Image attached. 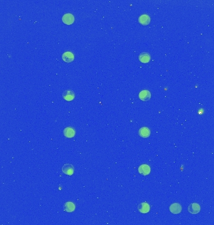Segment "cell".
I'll list each match as a JSON object with an SVG mask.
<instances>
[{"label": "cell", "mask_w": 214, "mask_h": 225, "mask_svg": "<svg viewBox=\"0 0 214 225\" xmlns=\"http://www.w3.org/2000/svg\"><path fill=\"white\" fill-rule=\"evenodd\" d=\"M62 21L65 24L70 25L74 23V21H75L74 16L71 13L65 14L62 17Z\"/></svg>", "instance_id": "cell-2"}, {"label": "cell", "mask_w": 214, "mask_h": 225, "mask_svg": "<svg viewBox=\"0 0 214 225\" xmlns=\"http://www.w3.org/2000/svg\"><path fill=\"white\" fill-rule=\"evenodd\" d=\"M138 134L140 137L143 138H147L150 137V130L147 127H143L140 129Z\"/></svg>", "instance_id": "cell-11"}, {"label": "cell", "mask_w": 214, "mask_h": 225, "mask_svg": "<svg viewBox=\"0 0 214 225\" xmlns=\"http://www.w3.org/2000/svg\"><path fill=\"white\" fill-rule=\"evenodd\" d=\"M139 98L143 101H149L151 98V93L148 90H143L139 93Z\"/></svg>", "instance_id": "cell-6"}, {"label": "cell", "mask_w": 214, "mask_h": 225, "mask_svg": "<svg viewBox=\"0 0 214 225\" xmlns=\"http://www.w3.org/2000/svg\"><path fill=\"white\" fill-rule=\"evenodd\" d=\"M139 60L143 63H147L150 60V55L148 53H141L138 57Z\"/></svg>", "instance_id": "cell-14"}, {"label": "cell", "mask_w": 214, "mask_h": 225, "mask_svg": "<svg viewBox=\"0 0 214 225\" xmlns=\"http://www.w3.org/2000/svg\"><path fill=\"white\" fill-rule=\"evenodd\" d=\"M65 137L68 138H73L75 135V130L71 127H67L63 131Z\"/></svg>", "instance_id": "cell-8"}, {"label": "cell", "mask_w": 214, "mask_h": 225, "mask_svg": "<svg viewBox=\"0 0 214 225\" xmlns=\"http://www.w3.org/2000/svg\"><path fill=\"white\" fill-rule=\"evenodd\" d=\"M62 96L65 100L70 101L73 100L75 97V95L74 92L71 90H66L63 93Z\"/></svg>", "instance_id": "cell-5"}, {"label": "cell", "mask_w": 214, "mask_h": 225, "mask_svg": "<svg viewBox=\"0 0 214 225\" xmlns=\"http://www.w3.org/2000/svg\"><path fill=\"white\" fill-rule=\"evenodd\" d=\"M138 21L141 24L147 25L150 22V18L147 14H142L139 17Z\"/></svg>", "instance_id": "cell-13"}, {"label": "cell", "mask_w": 214, "mask_h": 225, "mask_svg": "<svg viewBox=\"0 0 214 225\" xmlns=\"http://www.w3.org/2000/svg\"><path fill=\"white\" fill-rule=\"evenodd\" d=\"M64 210L67 213H71L74 211L75 210V205L73 203L68 201L65 203L64 205Z\"/></svg>", "instance_id": "cell-12"}, {"label": "cell", "mask_w": 214, "mask_h": 225, "mask_svg": "<svg viewBox=\"0 0 214 225\" xmlns=\"http://www.w3.org/2000/svg\"><path fill=\"white\" fill-rule=\"evenodd\" d=\"M169 210L171 213L177 214H179L181 213L182 210V207L180 204H179L178 203H173L172 205H170V206L169 208Z\"/></svg>", "instance_id": "cell-4"}, {"label": "cell", "mask_w": 214, "mask_h": 225, "mask_svg": "<svg viewBox=\"0 0 214 225\" xmlns=\"http://www.w3.org/2000/svg\"><path fill=\"white\" fill-rule=\"evenodd\" d=\"M75 56L70 51H66L62 55V59L66 63H71L74 60Z\"/></svg>", "instance_id": "cell-7"}, {"label": "cell", "mask_w": 214, "mask_h": 225, "mask_svg": "<svg viewBox=\"0 0 214 225\" xmlns=\"http://www.w3.org/2000/svg\"><path fill=\"white\" fill-rule=\"evenodd\" d=\"M188 211L191 214H197L200 211V206L197 203H192L188 207Z\"/></svg>", "instance_id": "cell-3"}, {"label": "cell", "mask_w": 214, "mask_h": 225, "mask_svg": "<svg viewBox=\"0 0 214 225\" xmlns=\"http://www.w3.org/2000/svg\"><path fill=\"white\" fill-rule=\"evenodd\" d=\"M138 171L141 175L147 176L150 173V167L147 165H142L138 168Z\"/></svg>", "instance_id": "cell-9"}, {"label": "cell", "mask_w": 214, "mask_h": 225, "mask_svg": "<svg viewBox=\"0 0 214 225\" xmlns=\"http://www.w3.org/2000/svg\"><path fill=\"white\" fill-rule=\"evenodd\" d=\"M62 172L64 174L67 175L68 176H71L73 175L75 169H74V166L73 165H72L71 164L67 163L64 165L62 167Z\"/></svg>", "instance_id": "cell-1"}, {"label": "cell", "mask_w": 214, "mask_h": 225, "mask_svg": "<svg viewBox=\"0 0 214 225\" xmlns=\"http://www.w3.org/2000/svg\"><path fill=\"white\" fill-rule=\"evenodd\" d=\"M150 205L147 203H142L138 206V210L141 213H147L150 211Z\"/></svg>", "instance_id": "cell-10"}]
</instances>
